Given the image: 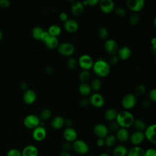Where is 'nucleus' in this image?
I'll return each instance as SVG.
<instances>
[{
	"label": "nucleus",
	"mask_w": 156,
	"mask_h": 156,
	"mask_svg": "<svg viewBox=\"0 0 156 156\" xmlns=\"http://www.w3.org/2000/svg\"><path fill=\"white\" fill-rule=\"evenodd\" d=\"M92 68L95 74L99 77L108 76L110 71V64L103 58H99L94 62Z\"/></svg>",
	"instance_id": "nucleus-1"
},
{
	"label": "nucleus",
	"mask_w": 156,
	"mask_h": 156,
	"mask_svg": "<svg viewBox=\"0 0 156 156\" xmlns=\"http://www.w3.org/2000/svg\"><path fill=\"white\" fill-rule=\"evenodd\" d=\"M134 119L133 115L130 112L125 110L118 112L115 121L119 127L127 129L132 126Z\"/></svg>",
	"instance_id": "nucleus-2"
},
{
	"label": "nucleus",
	"mask_w": 156,
	"mask_h": 156,
	"mask_svg": "<svg viewBox=\"0 0 156 156\" xmlns=\"http://www.w3.org/2000/svg\"><path fill=\"white\" fill-rule=\"evenodd\" d=\"M72 149L77 154L85 155L89 152V146L83 140L77 139L72 143Z\"/></svg>",
	"instance_id": "nucleus-3"
},
{
	"label": "nucleus",
	"mask_w": 156,
	"mask_h": 156,
	"mask_svg": "<svg viewBox=\"0 0 156 156\" xmlns=\"http://www.w3.org/2000/svg\"><path fill=\"white\" fill-rule=\"evenodd\" d=\"M57 49L59 54L67 57L71 56L75 51L74 46L69 42H63L60 43Z\"/></svg>",
	"instance_id": "nucleus-4"
},
{
	"label": "nucleus",
	"mask_w": 156,
	"mask_h": 156,
	"mask_svg": "<svg viewBox=\"0 0 156 156\" xmlns=\"http://www.w3.org/2000/svg\"><path fill=\"white\" fill-rule=\"evenodd\" d=\"M94 61L92 57L88 54L81 55L78 60V64L82 70H88L92 68Z\"/></svg>",
	"instance_id": "nucleus-5"
},
{
	"label": "nucleus",
	"mask_w": 156,
	"mask_h": 156,
	"mask_svg": "<svg viewBox=\"0 0 156 156\" xmlns=\"http://www.w3.org/2000/svg\"><path fill=\"white\" fill-rule=\"evenodd\" d=\"M136 98L134 94H126L121 100V105L126 110L132 108L136 104Z\"/></svg>",
	"instance_id": "nucleus-6"
},
{
	"label": "nucleus",
	"mask_w": 156,
	"mask_h": 156,
	"mask_svg": "<svg viewBox=\"0 0 156 156\" xmlns=\"http://www.w3.org/2000/svg\"><path fill=\"white\" fill-rule=\"evenodd\" d=\"M40 122L41 121L39 117L34 114L27 115L23 121V123L25 127L30 129H34L40 126Z\"/></svg>",
	"instance_id": "nucleus-7"
},
{
	"label": "nucleus",
	"mask_w": 156,
	"mask_h": 156,
	"mask_svg": "<svg viewBox=\"0 0 156 156\" xmlns=\"http://www.w3.org/2000/svg\"><path fill=\"white\" fill-rule=\"evenodd\" d=\"M156 125L155 124H151L146 126L144 130V135L145 138L147 140L151 143L153 144H156Z\"/></svg>",
	"instance_id": "nucleus-8"
},
{
	"label": "nucleus",
	"mask_w": 156,
	"mask_h": 156,
	"mask_svg": "<svg viewBox=\"0 0 156 156\" xmlns=\"http://www.w3.org/2000/svg\"><path fill=\"white\" fill-rule=\"evenodd\" d=\"M89 104L96 108H101L104 106L105 100L103 96L99 93H94L91 94L88 99Z\"/></svg>",
	"instance_id": "nucleus-9"
},
{
	"label": "nucleus",
	"mask_w": 156,
	"mask_h": 156,
	"mask_svg": "<svg viewBox=\"0 0 156 156\" xmlns=\"http://www.w3.org/2000/svg\"><path fill=\"white\" fill-rule=\"evenodd\" d=\"M104 48L105 51L111 55H116L119 49L118 44L116 40H115L114 39L105 40L104 44Z\"/></svg>",
	"instance_id": "nucleus-10"
},
{
	"label": "nucleus",
	"mask_w": 156,
	"mask_h": 156,
	"mask_svg": "<svg viewBox=\"0 0 156 156\" xmlns=\"http://www.w3.org/2000/svg\"><path fill=\"white\" fill-rule=\"evenodd\" d=\"M126 3L127 8L134 13L141 10L144 5V0H127Z\"/></svg>",
	"instance_id": "nucleus-11"
},
{
	"label": "nucleus",
	"mask_w": 156,
	"mask_h": 156,
	"mask_svg": "<svg viewBox=\"0 0 156 156\" xmlns=\"http://www.w3.org/2000/svg\"><path fill=\"white\" fill-rule=\"evenodd\" d=\"M93 132L98 138H104L108 135L107 126L102 123H98L93 127Z\"/></svg>",
	"instance_id": "nucleus-12"
},
{
	"label": "nucleus",
	"mask_w": 156,
	"mask_h": 156,
	"mask_svg": "<svg viewBox=\"0 0 156 156\" xmlns=\"http://www.w3.org/2000/svg\"><path fill=\"white\" fill-rule=\"evenodd\" d=\"M98 4L101 11L104 13H110L115 9V3L112 0H101Z\"/></svg>",
	"instance_id": "nucleus-13"
},
{
	"label": "nucleus",
	"mask_w": 156,
	"mask_h": 156,
	"mask_svg": "<svg viewBox=\"0 0 156 156\" xmlns=\"http://www.w3.org/2000/svg\"><path fill=\"white\" fill-rule=\"evenodd\" d=\"M144 139L145 137L143 132L135 130L129 135V140L133 146H138L143 142Z\"/></svg>",
	"instance_id": "nucleus-14"
},
{
	"label": "nucleus",
	"mask_w": 156,
	"mask_h": 156,
	"mask_svg": "<svg viewBox=\"0 0 156 156\" xmlns=\"http://www.w3.org/2000/svg\"><path fill=\"white\" fill-rule=\"evenodd\" d=\"M32 136L33 139L36 141H41L46 136V130L43 127L38 126L33 129L32 133Z\"/></svg>",
	"instance_id": "nucleus-15"
},
{
	"label": "nucleus",
	"mask_w": 156,
	"mask_h": 156,
	"mask_svg": "<svg viewBox=\"0 0 156 156\" xmlns=\"http://www.w3.org/2000/svg\"><path fill=\"white\" fill-rule=\"evenodd\" d=\"M63 136L66 141L73 143L77 138V133L73 127H66L63 132Z\"/></svg>",
	"instance_id": "nucleus-16"
},
{
	"label": "nucleus",
	"mask_w": 156,
	"mask_h": 156,
	"mask_svg": "<svg viewBox=\"0 0 156 156\" xmlns=\"http://www.w3.org/2000/svg\"><path fill=\"white\" fill-rule=\"evenodd\" d=\"M23 101L25 104L30 105L35 102L37 99V94L35 91L32 89H27L25 90L23 96Z\"/></svg>",
	"instance_id": "nucleus-17"
},
{
	"label": "nucleus",
	"mask_w": 156,
	"mask_h": 156,
	"mask_svg": "<svg viewBox=\"0 0 156 156\" xmlns=\"http://www.w3.org/2000/svg\"><path fill=\"white\" fill-rule=\"evenodd\" d=\"M63 27L66 31L69 33H73L77 30L79 28V23L75 20L68 18L63 23Z\"/></svg>",
	"instance_id": "nucleus-18"
},
{
	"label": "nucleus",
	"mask_w": 156,
	"mask_h": 156,
	"mask_svg": "<svg viewBox=\"0 0 156 156\" xmlns=\"http://www.w3.org/2000/svg\"><path fill=\"white\" fill-rule=\"evenodd\" d=\"M21 156H38V148L32 144L26 146L21 151Z\"/></svg>",
	"instance_id": "nucleus-19"
},
{
	"label": "nucleus",
	"mask_w": 156,
	"mask_h": 156,
	"mask_svg": "<svg viewBox=\"0 0 156 156\" xmlns=\"http://www.w3.org/2000/svg\"><path fill=\"white\" fill-rule=\"evenodd\" d=\"M71 13L76 16H80L84 11V6L80 1H73L71 6Z\"/></svg>",
	"instance_id": "nucleus-20"
},
{
	"label": "nucleus",
	"mask_w": 156,
	"mask_h": 156,
	"mask_svg": "<svg viewBox=\"0 0 156 156\" xmlns=\"http://www.w3.org/2000/svg\"><path fill=\"white\" fill-rule=\"evenodd\" d=\"M129 133L127 129L119 127V129L116 132V138L118 141L121 143H125L129 140Z\"/></svg>",
	"instance_id": "nucleus-21"
},
{
	"label": "nucleus",
	"mask_w": 156,
	"mask_h": 156,
	"mask_svg": "<svg viewBox=\"0 0 156 156\" xmlns=\"http://www.w3.org/2000/svg\"><path fill=\"white\" fill-rule=\"evenodd\" d=\"M116 54L119 60H125L130 57L132 54V51L129 46H124L119 48Z\"/></svg>",
	"instance_id": "nucleus-22"
},
{
	"label": "nucleus",
	"mask_w": 156,
	"mask_h": 156,
	"mask_svg": "<svg viewBox=\"0 0 156 156\" xmlns=\"http://www.w3.org/2000/svg\"><path fill=\"white\" fill-rule=\"evenodd\" d=\"M65 125V119L62 116H55L51 122V126L52 129L57 130L62 128Z\"/></svg>",
	"instance_id": "nucleus-23"
},
{
	"label": "nucleus",
	"mask_w": 156,
	"mask_h": 156,
	"mask_svg": "<svg viewBox=\"0 0 156 156\" xmlns=\"http://www.w3.org/2000/svg\"><path fill=\"white\" fill-rule=\"evenodd\" d=\"M126 156H145L144 150L139 146H133L127 151Z\"/></svg>",
	"instance_id": "nucleus-24"
},
{
	"label": "nucleus",
	"mask_w": 156,
	"mask_h": 156,
	"mask_svg": "<svg viewBox=\"0 0 156 156\" xmlns=\"http://www.w3.org/2000/svg\"><path fill=\"white\" fill-rule=\"evenodd\" d=\"M118 112L114 108H110L107 109L104 114V118L108 121H113L116 119Z\"/></svg>",
	"instance_id": "nucleus-25"
},
{
	"label": "nucleus",
	"mask_w": 156,
	"mask_h": 156,
	"mask_svg": "<svg viewBox=\"0 0 156 156\" xmlns=\"http://www.w3.org/2000/svg\"><path fill=\"white\" fill-rule=\"evenodd\" d=\"M43 43L48 49H50L57 48L58 45L59 44L57 37H53L51 35H50L49 38Z\"/></svg>",
	"instance_id": "nucleus-26"
},
{
	"label": "nucleus",
	"mask_w": 156,
	"mask_h": 156,
	"mask_svg": "<svg viewBox=\"0 0 156 156\" xmlns=\"http://www.w3.org/2000/svg\"><path fill=\"white\" fill-rule=\"evenodd\" d=\"M127 148L124 145H118L115 146L112 151L113 156H126L127 154Z\"/></svg>",
	"instance_id": "nucleus-27"
},
{
	"label": "nucleus",
	"mask_w": 156,
	"mask_h": 156,
	"mask_svg": "<svg viewBox=\"0 0 156 156\" xmlns=\"http://www.w3.org/2000/svg\"><path fill=\"white\" fill-rule=\"evenodd\" d=\"M78 90H79V92L80 93V94L84 96L89 95L91 91L90 85L89 84H88L87 82L86 83H80L79 85Z\"/></svg>",
	"instance_id": "nucleus-28"
},
{
	"label": "nucleus",
	"mask_w": 156,
	"mask_h": 156,
	"mask_svg": "<svg viewBox=\"0 0 156 156\" xmlns=\"http://www.w3.org/2000/svg\"><path fill=\"white\" fill-rule=\"evenodd\" d=\"M47 31L48 32V33L50 35L57 37V36H58L61 34L62 29H61V27L58 25L53 24L49 26Z\"/></svg>",
	"instance_id": "nucleus-29"
},
{
	"label": "nucleus",
	"mask_w": 156,
	"mask_h": 156,
	"mask_svg": "<svg viewBox=\"0 0 156 156\" xmlns=\"http://www.w3.org/2000/svg\"><path fill=\"white\" fill-rule=\"evenodd\" d=\"M132 126L134 127L136 131L143 132L146 127V124L145 122L141 119H134Z\"/></svg>",
	"instance_id": "nucleus-30"
},
{
	"label": "nucleus",
	"mask_w": 156,
	"mask_h": 156,
	"mask_svg": "<svg viewBox=\"0 0 156 156\" xmlns=\"http://www.w3.org/2000/svg\"><path fill=\"white\" fill-rule=\"evenodd\" d=\"M43 32H44V30L42 27H41L40 26H35V27H33V29L32 30V37L37 40H40L41 37Z\"/></svg>",
	"instance_id": "nucleus-31"
},
{
	"label": "nucleus",
	"mask_w": 156,
	"mask_h": 156,
	"mask_svg": "<svg viewBox=\"0 0 156 156\" xmlns=\"http://www.w3.org/2000/svg\"><path fill=\"white\" fill-rule=\"evenodd\" d=\"M117 141L116 138L114 135H108L105 138H104L105 146L110 147L113 146Z\"/></svg>",
	"instance_id": "nucleus-32"
},
{
	"label": "nucleus",
	"mask_w": 156,
	"mask_h": 156,
	"mask_svg": "<svg viewBox=\"0 0 156 156\" xmlns=\"http://www.w3.org/2000/svg\"><path fill=\"white\" fill-rule=\"evenodd\" d=\"M90 85L91 90L97 91L99 90L102 87V81L99 78H94L91 80Z\"/></svg>",
	"instance_id": "nucleus-33"
},
{
	"label": "nucleus",
	"mask_w": 156,
	"mask_h": 156,
	"mask_svg": "<svg viewBox=\"0 0 156 156\" xmlns=\"http://www.w3.org/2000/svg\"><path fill=\"white\" fill-rule=\"evenodd\" d=\"M81 83H86L90 78V73L88 70H82L78 76Z\"/></svg>",
	"instance_id": "nucleus-34"
},
{
	"label": "nucleus",
	"mask_w": 156,
	"mask_h": 156,
	"mask_svg": "<svg viewBox=\"0 0 156 156\" xmlns=\"http://www.w3.org/2000/svg\"><path fill=\"white\" fill-rule=\"evenodd\" d=\"M98 35L101 40H107L108 36V29L103 26L99 27L98 30Z\"/></svg>",
	"instance_id": "nucleus-35"
},
{
	"label": "nucleus",
	"mask_w": 156,
	"mask_h": 156,
	"mask_svg": "<svg viewBox=\"0 0 156 156\" xmlns=\"http://www.w3.org/2000/svg\"><path fill=\"white\" fill-rule=\"evenodd\" d=\"M51 115H52V112L50 109L44 108L40 112L39 118L40 120H42V121L47 120L51 116Z\"/></svg>",
	"instance_id": "nucleus-36"
},
{
	"label": "nucleus",
	"mask_w": 156,
	"mask_h": 156,
	"mask_svg": "<svg viewBox=\"0 0 156 156\" xmlns=\"http://www.w3.org/2000/svg\"><path fill=\"white\" fill-rule=\"evenodd\" d=\"M146 91V87L144 84L140 83L136 86L135 88V95L141 96L143 95Z\"/></svg>",
	"instance_id": "nucleus-37"
},
{
	"label": "nucleus",
	"mask_w": 156,
	"mask_h": 156,
	"mask_svg": "<svg viewBox=\"0 0 156 156\" xmlns=\"http://www.w3.org/2000/svg\"><path fill=\"white\" fill-rule=\"evenodd\" d=\"M140 21V16L136 13H133L129 18V23L132 26L136 25Z\"/></svg>",
	"instance_id": "nucleus-38"
},
{
	"label": "nucleus",
	"mask_w": 156,
	"mask_h": 156,
	"mask_svg": "<svg viewBox=\"0 0 156 156\" xmlns=\"http://www.w3.org/2000/svg\"><path fill=\"white\" fill-rule=\"evenodd\" d=\"M66 65L70 69H74L77 65V62L74 57H70L66 61Z\"/></svg>",
	"instance_id": "nucleus-39"
},
{
	"label": "nucleus",
	"mask_w": 156,
	"mask_h": 156,
	"mask_svg": "<svg viewBox=\"0 0 156 156\" xmlns=\"http://www.w3.org/2000/svg\"><path fill=\"white\" fill-rule=\"evenodd\" d=\"M107 129L108 130V132L110 131V132H116L119 129V126L115 121H111L109 123L108 126H107Z\"/></svg>",
	"instance_id": "nucleus-40"
},
{
	"label": "nucleus",
	"mask_w": 156,
	"mask_h": 156,
	"mask_svg": "<svg viewBox=\"0 0 156 156\" xmlns=\"http://www.w3.org/2000/svg\"><path fill=\"white\" fill-rule=\"evenodd\" d=\"M6 156H21V152L18 149L12 148L8 150L6 153Z\"/></svg>",
	"instance_id": "nucleus-41"
},
{
	"label": "nucleus",
	"mask_w": 156,
	"mask_h": 156,
	"mask_svg": "<svg viewBox=\"0 0 156 156\" xmlns=\"http://www.w3.org/2000/svg\"><path fill=\"white\" fill-rule=\"evenodd\" d=\"M115 10V14L118 16H120V17H122V16H124L126 13V9L122 7H118L116 8H115L114 9Z\"/></svg>",
	"instance_id": "nucleus-42"
},
{
	"label": "nucleus",
	"mask_w": 156,
	"mask_h": 156,
	"mask_svg": "<svg viewBox=\"0 0 156 156\" xmlns=\"http://www.w3.org/2000/svg\"><path fill=\"white\" fill-rule=\"evenodd\" d=\"M148 97L149 99L152 101L155 102L156 101V89L153 88L148 93Z\"/></svg>",
	"instance_id": "nucleus-43"
},
{
	"label": "nucleus",
	"mask_w": 156,
	"mask_h": 156,
	"mask_svg": "<svg viewBox=\"0 0 156 156\" xmlns=\"http://www.w3.org/2000/svg\"><path fill=\"white\" fill-rule=\"evenodd\" d=\"M145 156H156V151L154 148L150 147L144 151Z\"/></svg>",
	"instance_id": "nucleus-44"
},
{
	"label": "nucleus",
	"mask_w": 156,
	"mask_h": 156,
	"mask_svg": "<svg viewBox=\"0 0 156 156\" xmlns=\"http://www.w3.org/2000/svg\"><path fill=\"white\" fill-rule=\"evenodd\" d=\"M62 149L63 151H66L68 152L71 149H72V144L71 143L65 141L62 144Z\"/></svg>",
	"instance_id": "nucleus-45"
},
{
	"label": "nucleus",
	"mask_w": 156,
	"mask_h": 156,
	"mask_svg": "<svg viewBox=\"0 0 156 156\" xmlns=\"http://www.w3.org/2000/svg\"><path fill=\"white\" fill-rule=\"evenodd\" d=\"M119 59L118 58V57L117 56V55H112V57L110 58V60H109V64H112V65H116L118 63Z\"/></svg>",
	"instance_id": "nucleus-46"
},
{
	"label": "nucleus",
	"mask_w": 156,
	"mask_h": 156,
	"mask_svg": "<svg viewBox=\"0 0 156 156\" xmlns=\"http://www.w3.org/2000/svg\"><path fill=\"white\" fill-rule=\"evenodd\" d=\"M88 104H89V101H88V99L87 98H82L79 102V105L82 107H85L87 106Z\"/></svg>",
	"instance_id": "nucleus-47"
},
{
	"label": "nucleus",
	"mask_w": 156,
	"mask_h": 156,
	"mask_svg": "<svg viewBox=\"0 0 156 156\" xmlns=\"http://www.w3.org/2000/svg\"><path fill=\"white\" fill-rule=\"evenodd\" d=\"M50 36L49 34L48 33V32L47 30H44L43 33L42 34V35L41 37V38H40V41H41L43 43H44L48 38Z\"/></svg>",
	"instance_id": "nucleus-48"
},
{
	"label": "nucleus",
	"mask_w": 156,
	"mask_h": 156,
	"mask_svg": "<svg viewBox=\"0 0 156 156\" xmlns=\"http://www.w3.org/2000/svg\"><path fill=\"white\" fill-rule=\"evenodd\" d=\"M59 18H60V20L61 21L65 22V21H66L68 19V14L66 12H60V14H59Z\"/></svg>",
	"instance_id": "nucleus-49"
},
{
	"label": "nucleus",
	"mask_w": 156,
	"mask_h": 156,
	"mask_svg": "<svg viewBox=\"0 0 156 156\" xmlns=\"http://www.w3.org/2000/svg\"><path fill=\"white\" fill-rule=\"evenodd\" d=\"M10 1L9 0H0V7L2 8H7L10 5Z\"/></svg>",
	"instance_id": "nucleus-50"
},
{
	"label": "nucleus",
	"mask_w": 156,
	"mask_h": 156,
	"mask_svg": "<svg viewBox=\"0 0 156 156\" xmlns=\"http://www.w3.org/2000/svg\"><path fill=\"white\" fill-rule=\"evenodd\" d=\"M151 101L149 99H144L142 102V106L144 108H148L151 104Z\"/></svg>",
	"instance_id": "nucleus-51"
},
{
	"label": "nucleus",
	"mask_w": 156,
	"mask_h": 156,
	"mask_svg": "<svg viewBox=\"0 0 156 156\" xmlns=\"http://www.w3.org/2000/svg\"><path fill=\"white\" fill-rule=\"evenodd\" d=\"M96 145L99 147H102L104 146H105L104 143V138H98V140H96Z\"/></svg>",
	"instance_id": "nucleus-52"
},
{
	"label": "nucleus",
	"mask_w": 156,
	"mask_h": 156,
	"mask_svg": "<svg viewBox=\"0 0 156 156\" xmlns=\"http://www.w3.org/2000/svg\"><path fill=\"white\" fill-rule=\"evenodd\" d=\"M65 125L67 127H71L73 125V121L72 119L68 118L66 119H65Z\"/></svg>",
	"instance_id": "nucleus-53"
},
{
	"label": "nucleus",
	"mask_w": 156,
	"mask_h": 156,
	"mask_svg": "<svg viewBox=\"0 0 156 156\" xmlns=\"http://www.w3.org/2000/svg\"><path fill=\"white\" fill-rule=\"evenodd\" d=\"M88 5L90 6H94L97 4H98L99 1L98 0H87Z\"/></svg>",
	"instance_id": "nucleus-54"
},
{
	"label": "nucleus",
	"mask_w": 156,
	"mask_h": 156,
	"mask_svg": "<svg viewBox=\"0 0 156 156\" xmlns=\"http://www.w3.org/2000/svg\"><path fill=\"white\" fill-rule=\"evenodd\" d=\"M53 68L52 67V66H47L46 68H45V72L46 73H48V74H51V73H52V71H53Z\"/></svg>",
	"instance_id": "nucleus-55"
},
{
	"label": "nucleus",
	"mask_w": 156,
	"mask_h": 156,
	"mask_svg": "<svg viewBox=\"0 0 156 156\" xmlns=\"http://www.w3.org/2000/svg\"><path fill=\"white\" fill-rule=\"evenodd\" d=\"M20 87L21 89H23L24 90H27V85L26 82H21L20 84Z\"/></svg>",
	"instance_id": "nucleus-56"
},
{
	"label": "nucleus",
	"mask_w": 156,
	"mask_h": 156,
	"mask_svg": "<svg viewBox=\"0 0 156 156\" xmlns=\"http://www.w3.org/2000/svg\"><path fill=\"white\" fill-rule=\"evenodd\" d=\"M59 156H71V155L69 153V152H66V151H62L60 154Z\"/></svg>",
	"instance_id": "nucleus-57"
},
{
	"label": "nucleus",
	"mask_w": 156,
	"mask_h": 156,
	"mask_svg": "<svg viewBox=\"0 0 156 156\" xmlns=\"http://www.w3.org/2000/svg\"><path fill=\"white\" fill-rule=\"evenodd\" d=\"M151 43L152 46H156V38L155 37L152 38L151 40Z\"/></svg>",
	"instance_id": "nucleus-58"
},
{
	"label": "nucleus",
	"mask_w": 156,
	"mask_h": 156,
	"mask_svg": "<svg viewBox=\"0 0 156 156\" xmlns=\"http://www.w3.org/2000/svg\"><path fill=\"white\" fill-rule=\"evenodd\" d=\"M98 156H110V155L107 153H101Z\"/></svg>",
	"instance_id": "nucleus-59"
},
{
	"label": "nucleus",
	"mask_w": 156,
	"mask_h": 156,
	"mask_svg": "<svg viewBox=\"0 0 156 156\" xmlns=\"http://www.w3.org/2000/svg\"><path fill=\"white\" fill-rule=\"evenodd\" d=\"M2 38V31L0 30V40H1Z\"/></svg>",
	"instance_id": "nucleus-60"
},
{
	"label": "nucleus",
	"mask_w": 156,
	"mask_h": 156,
	"mask_svg": "<svg viewBox=\"0 0 156 156\" xmlns=\"http://www.w3.org/2000/svg\"><path fill=\"white\" fill-rule=\"evenodd\" d=\"M87 156H95L94 155H93V154H90V155H88Z\"/></svg>",
	"instance_id": "nucleus-61"
}]
</instances>
